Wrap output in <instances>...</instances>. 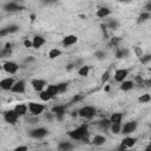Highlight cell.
Returning <instances> with one entry per match:
<instances>
[{
	"label": "cell",
	"mask_w": 151,
	"mask_h": 151,
	"mask_svg": "<svg viewBox=\"0 0 151 151\" xmlns=\"http://www.w3.org/2000/svg\"><path fill=\"white\" fill-rule=\"evenodd\" d=\"M33 60H34V58H33V57H29V58L25 59V63H30V61H33Z\"/></svg>",
	"instance_id": "47"
},
{
	"label": "cell",
	"mask_w": 151,
	"mask_h": 151,
	"mask_svg": "<svg viewBox=\"0 0 151 151\" xmlns=\"http://www.w3.org/2000/svg\"><path fill=\"white\" fill-rule=\"evenodd\" d=\"M46 119H48V120L52 119V115H51V113H50V115H46Z\"/></svg>",
	"instance_id": "51"
},
{
	"label": "cell",
	"mask_w": 151,
	"mask_h": 151,
	"mask_svg": "<svg viewBox=\"0 0 151 151\" xmlns=\"http://www.w3.org/2000/svg\"><path fill=\"white\" fill-rule=\"evenodd\" d=\"M73 67H74V64H70V65L66 67V70H67V71H70V70H72Z\"/></svg>",
	"instance_id": "48"
},
{
	"label": "cell",
	"mask_w": 151,
	"mask_h": 151,
	"mask_svg": "<svg viewBox=\"0 0 151 151\" xmlns=\"http://www.w3.org/2000/svg\"><path fill=\"white\" fill-rule=\"evenodd\" d=\"M47 91L52 95V97H56L59 92H58V86L57 85H48L47 86Z\"/></svg>",
	"instance_id": "29"
},
{
	"label": "cell",
	"mask_w": 151,
	"mask_h": 151,
	"mask_svg": "<svg viewBox=\"0 0 151 151\" xmlns=\"http://www.w3.org/2000/svg\"><path fill=\"white\" fill-rule=\"evenodd\" d=\"M58 148H59V150H63V151H69V150L74 149V145L71 144L70 142H60Z\"/></svg>",
	"instance_id": "20"
},
{
	"label": "cell",
	"mask_w": 151,
	"mask_h": 151,
	"mask_svg": "<svg viewBox=\"0 0 151 151\" xmlns=\"http://www.w3.org/2000/svg\"><path fill=\"white\" fill-rule=\"evenodd\" d=\"M14 84V80L13 78H5L3 80H0V89H3V90H11L12 89V86H13Z\"/></svg>",
	"instance_id": "12"
},
{
	"label": "cell",
	"mask_w": 151,
	"mask_h": 151,
	"mask_svg": "<svg viewBox=\"0 0 151 151\" xmlns=\"http://www.w3.org/2000/svg\"><path fill=\"white\" fill-rule=\"evenodd\" d=\"M87 129H89L87 124H82L80 127H78L77 129L70 131L69 136H70V138H72V139H74V141H85V142H87L86 136L89 135V130Z\"/></svg>",
	"instance_id": "1"
},
{
	"label": "cell",
	"mask_w": 151,
	"mask_h": 151,
	"mask_svg": "<svg viewBox=\"0 0 151 151\" xmlns=\"http://www.w3.org/2000/svg\"><path fill=\"white\" fill-rule=\"evenodd\" d=\"M129 57V50L128 48H119L116 52V58L122 59V58H127Z\"/></svg>",
	"instance_id": "22"
},
{
	"label": "cell",
	"mask_w": 151,
	"mask_h": 151,
	"mask_svg": "<svg viewBox=\"0 0 151 151\" xmlns=\"http://www.w3.org/2000/svg\"><path fill=\"white\" fill-rule=\"evenodd\" d=\"M29 148L27 146H18V148H16V151H26Z\"/></svg>",
	"instance_id": "44"
},
{
	"label": "cell",
	"mask_w": 151,
	"mask_h": 151,
	"mask_svg": "<svg viewBox=\"0 0 151 151\" xmlns=\"http://www.w3.org/2000/svg\"><path fill=\"white\" fill-rule=\"evenodd\" d=\"M16 1H22V0H16Z\"/></svg>",
	"instance_id": "55"
},
{
	"label": "cell",
	"mask_w": 151,
	"mask_h": 151,
	"mask_svg": "<svg viewBox=\"0 0 151 151\" xmlns=\"http://www.w3.org/2000/svg\"><path fill=\"white\" fill-rule=\"evenodd\" d=\"M67 83H60V84H57L58 86V92L59 93H63V92H65L67 90Z\"/></svg>",
	"instance_id": "32"
},
{
	"label": "cell",
	"mask_w": 151,
	"mask_h": 151,
	"mask_svg": "<svg viewBox=\"0 0 151 151\" xmlns=\"http://www.w3.org/2000/svg\"><path fill=\"white\" fill-rule=\"evenodd\" d=\"M136 80H137L138 83H139V84H142V83H143V79H142L141 77H137V78H136Z\"/></svg>",
	"instance_id": "50"
},
{
	"label": "cell",
	"mask_w": 151,
	"mask_h": 151,
	"mask_svg": "<svg viewBox=\"0 0 151 151\" xmlns=\"http://www.w3.org/2000/svg\"><path fill=\"white\" fill-rule=\"evenodd\" d=\"M24 45H25V47H27V48H30V47H33L32 46V41H30V40H24Z\"/></svg>",
	"instance_id": "43"
},
{
	"label": "cell",
	"mask_w": 151,
	"mask_h": 151,
	"mask_svg": "<svg viewBox=\"0 0 151 151\" xmlns=\"http://www.w3.org/2000/svg\"><path fill=\"white\" fill-rule=\"evenodd\" d=\"M100 29H102V32H103V37H104V39H109V34H107L106 26L102 24V25H100Z\"/></svg>",
	"instance_id": "37"
},
{
	"label": "cell",
	"mask_w": 151,
	"mask_h": 151,
	"mask_svg": "<svg viewBox=\"0 0 151 151\" xmlns=\"http://www.w3.org/2000/svg\"><path fill=\"white\" fill-rule=\"evenodd\" d=\"M90 72V66H86V65H83L79 70H78V74L80 77H86L87 74Z\"/></svg>",
	"instance_id": "26"
},
{
	"label": "cell",
	"mask_w": 151,
	"mask_h": 151,
	"mask_svg": "<svg viewBox=\"0 0 151 151\" xmlns=\"http://www.w3.org/2000/svg\"><path fill=\"white\" fill-rule=\"evenodd\" d=\"M77 41H78L77 35L70 34V35H66L64 39H63V45H64L65 47H69V46H71V45H74Z\"/></svg>",
	"instance_id": "13"
},
{
	"label": "cell",
	"mask_w": 151,
	"mask_h": 151,
	"mask_svg": "<svg viewBox=\"0 0 151 151\" xmlns=\"http://www.w3.org/2000/svg\"><path fill=\"white\" fill-rule=\"evenodd\" d=\"M7 30H8V33H10V34H11V33H16V32L19 31V26H17V25H12V26H8V27H7Z\"/></svg>",
	"instance_id": "36"
},
{
	"label": "cell",
	"mask_w": 151,
	"mask_h": 151,
	"mask_svg": "<svg viewBox=\"0 0 151 151\" xmlns=\"http://www.w3.org/2000/svg\"><path fill=\"white\" fill-rule=\"evenodd\" d=\"M128 74H129V71H128V70L119 69V70H117L116 73H115V80L118 82V83H122L125 78L128 77Z\"/></svg>",
	"instance_id": "11"
},
{
	"label": "cell",
	"mask_w": 151,
	"mask_h": 151,
	"mask_svg": "<svg viewBox=\"0 0 151 151\" xmlns=\"http://www.w3.org/2000/svg\"><path fill=\"white\" fill-rule=\"evenodd\" d=\"M97 125L100 128V129H104V130H106L107 128H110V125H111V120L110 119H100L98 123H97Z\"/></svg>",
	"instance_id": "23"
},
{
	"label": "cell",
	"mask_w": 151,
	"mask_h": 151,
	"mask_svg": "<svg viewBox=\"0 0 151 151\" xmlns=\"http://www.w3.org/2000/svg\"><path fill=\"white\" fill-rule=\"evenodd\" d=\"M145 10H146V12H150V11H151V3H148V5H146Z\"/></svg>",
	"instance_id": "46"
},
{
	"label": "cell",
	"mask_w": 151,
	"mask_h": 151,
	"mask_svg": "<svg viewBox=\"0 0 151 151\" xmlns=\"http://www.w3.org/2000/svg\"><path fill=\"white\" fill-rule=\"evenodd\" d=\"M4 10L7 11V12H16V11L22 10V7L19 6L18 4H16V3H7V4L4 6Z\"/></svg>",
	"instance_id": "15"
},
{
	"label": "cell",
	"mask_w": 151,
	"mask_h": 151,
	"mask_svg": "<svg viewBox=\"0 0 151 151\" xmlns=\"http://www.w3.org/2000/svg\"><path fill=\"white\" fill-rule=\"evenodd\" d=\"M95 57H96L97 59H99V60H102V59H105V58H106V53H105L104 51H97V52L95 53Z\"/></svg>",
	"instance_id": "34"
},
{
	"label": "cell",
	"mask_w": 151,
	"mask_h": 151,
	"mask_svg": "<svg viewBox=\"0 0 151 151\" xmlns=\"http://www.w3.org/2000/svg\"><path fill=\"white\" fill-rule=\"evenodd\" d=\"M136 129H137V122L132 120V122L125 123V124H124V127H123V129H122L120 131H123L124 135H130V133H132Z\"/></svg>",
	"instance_id": "6"
},
{
	"label": "cell",
	"mask_w": 151,
	"mask_h": 151,
	"mask_svg": "<svg viewBox=\"0 0 151 151\" xmlns=\"http://www.w3.org/2000/svg\"><path fill=\"white\" fill-rule=\"evenodd\" d=\"M118 21L117 20H110L106 25H105V26L106 27H109V29H111V30H117L118 29Z\"/></svg>",
	"instance_id": "30"
},
{
	"label": "cell",
	"mask_w": 151,
	"mask_h": 151,
	"mask_svg": "<svg viewBox=\"0 0 151 151\" xmlns=\"http://www.w3.org/2000/svg\"><path fill=\"white\" fill-rule=\"evenodd\" d=\"M60 56H61V51H60V50H58V48H52L51 51H50V53H48V57L51 59H56V58H58Z\"/></svg>",
	"instance_id": "28"
},
{
	"label": "cell",
	"mask_w": 151,
	"mask_h": 151,
	"mask_svg": "<svg viewBox=\"0 0 151 151\" xmlns=\"http://www.w3.org/2000/svg\"><path fill=\"white\" fill-rule=\"evenodd\" d=\"M4 118H5V120H6L7 123H10V124H16L17 120H18V118H19V116H18V113H17V112L14 111V109H13V110L6 111L5 115H4Z\"/></svg>",
	"instance_id": "4"
},
{
	"label": "cell",
	"mask_w": 151,
	"mask_h": 151,
	"mask_svg": "<svg viewBox=\"0 0 151 151\" xmlns=\"http://www.w3.org/2000/svg\"><path fill=\"white\" fill-rule=\"evenodd\" d=\"M123 84L120 85V90L122 91H130V90H132L133 89V82L132 80H127V82H122Z\"/></svg>",
	"instance_id": "19"
},
{
	"label": "cell",
	"mask_w": 151,
	"mask_h": 151,
	"mask_svg": "<svg viewBox=\"0 0 151 151\" xmlns=\"http://www.w3.org/2000/svg\"><path fill=\"white\" fill-rule=\"evenodd\" d=\"M139 59H141V61L143 63V64H148V63L151 60V56H150V54H148V56H144V57L142 56Z\"/></svg>",
	"instance_id": "38"
},
{
	"label": "cell",
	"mask_w": 151,
	"mask_h": 151,
	"mask_svg": "<svg viewBox=\"0 0 151 151\" xmlns=\"http://www.w3.org/2000/svg\"><path fill=\"white\" fill-rule=\"evenodd\" d=\"M106 142V138L104 136H100V135H97L92 138V144L96 145V146H100V145H103L104 143Z\"/></svg>",
	"instance_id": "17"
},
{
	"label": "cell",
	"mask_w": 151,
	"mask_h": 151,
	"mask_svg": "<svg viewBox=\"0 0 151 151\" xmlns=\"http://www.w3.org/2000/svg\"><path fill=\"white\" fill-rule=\"evenodd\" d=\"M3 67H4V71L10 73V74H14L19 70L18 64H16V63H13V61H6Z\"/></svg>",
	"instance_id": "7"
},
{
	"label": "cell",
	"mask_w": 151,
	"mask_h": 151,
	"mask_svg": "<svg viewBox=\"0 0 151 151\" xmlns=\"http://www.w3.org/2000/svg\"><path fill=\"white\" fill-rule=\"evenodd\" d=\"M135 52H136V54H137L138 57H139V58H141V57H142V54H143L142 50H141L139 47H138V46H136V47H135Z\"/></svg>",
	"instance_id": "42"
},
{
	"label": "cell",
	"mask_w": 151,
	"mask_h": 151,
	"mask_svg": "<svg viewBox=\"0 0 151 151\" xmlns=\"http://www.w3.org/2000/svg\"><path fill=\"white\" fill-rule=\"evenodd\" d=\"M45 3H47V4H52V3H56L57 0H44Z\"/></svg>",
	"instance_id": "49"
},
{
	"label": "cell",
	"mask_w": 151,
	"mask_h": 151,
	"mask_svg": "<svg viewBox=\"0 0 151 151\" xmlns=\"http://www.w3.org/2000/svg\"><path fill=\"white\" fill-rule=\"evenodd\" d=\"M136 142H137L136 138H132V137H125L122 143H123L125 146H127V148H132V146L136 144Z\"/></svg>",
	"instance_id": "21"
},
{
	"label": "cell",
	"mask_w": 151,
	"mask_h": 151,
	"mask_svg": "<svg viewBox=\"0 0 151 151\" xmlns=\"http://www.w3.org/2000/svg\"><path fill=\"white\" fill-rule=\"evenodd\" d=\"M27 110H29V107H27V105H25V104H18L14 107V111L18 113V116H25V115H26V112H27Z\"/></svg>",
	"instance_id": "16"
},
{
	"label": "cell",
	"mask_w": 151,
	"mask_h": 151,
	"mask_svg": "<svg viewBox=\"0 0 151 151\" xmlns=\"http://www.w3.org/2000/svg\"><path fill=\"white\" fill-rule=\"evenodd\" d=\"M65 112H66V106L65 105H57V106L52 107V113L57 115L58 119H61L63 117H64Z\"/></svg>",
	"instance_id": "10"
},
{
	"label": "cell",
	"mask_w": 151,
	"mask_h": 151,
	"mask_svg": "<svg viewBox=\"0 0 151 151\" xmlns=\"http://www.w3.org/2000/svg\"><path fill=\"white\" fill-rule=\"evenodd\" d=\"M25 89H26V84H25V82L24 80H18V82H14L11 91H13L14 93H24Z\"/></svg>",
	"instance_id": "8"
},
{
	"label": "cell",
	"mask_w": 151,
	"mask_h": 151,
	"mask_svg": "<svg viewBox=\"0 0 151 151\" xmlns=\"http://www.w3.org/2000/svg\"><path fill=\"white\" fill-rule=\"evenodd\" d=\"M119 1H122V3H129L130 0H119Z\"/></svg>",
	"instance_id": "53"
},
{
	"label": "cell",
	"mask_w": 151,
	"mask_h": 151,
	"mask_svg": "<svg viewBox=\"0 0 151 151\" xmlns=\"http://www.w3.org/2000/svg\"><path fill=\"white\" fill-rule=\"evenodd\" d=\"M40 99L41 100H44V102H47V100H50V99H52L53 97H52V95L47 90H45V91H40Z\"/></svg>",
	"instance_id": "27"
},
{
	"label": "cell",
	"mask_w": 151,
	"mask_h": 151,
	"mask_svg": "<svg viewBox=\"0 0 151 151\" xmlns=\"http://www.w3.org/2000/svg\"><path fill=\"white\" fill-rule=\"evenodd\" d=\"M122 119H123V115H122V113H119V112L113 113V115L111 116V118H110L111 123H120Z\"/></svg>",
	"instance_id": "25"
},
{
	"label": "cell",
	"mask_w": 151,
	"mask_h": 151,
	"mask_svg": "<svg viewBox=\"0 0 151 151\" xmlns=\"http://www.w3.org/2000/svg\"><path fill=\"white\" fill-rule=\"evenodd\" d=\"M12 54V51L11 48H4L1 52H0V58H7Z\"/></svg>",
	"instance_id": "33"
},
{
	"label": "cell",
	"mask_w": 151,
	"mask_h": 151,
	"mask_svg": "<svg viewBox=\"0 0 151 151\" xmlns=\"http://www.w3.org/2000/svg\"><path fill=\"white\" fill-rule=\"evenodd\" d=\"M47 133H48V131L45 128H38V129H34V130L30 131V136L32 138H37V139L44 138L45 136H47Z\"/></svg>",
	"instance_id": "5"
},
{
	"label": "cell",
	"mask_w": 151,
	"mask_h": 151,
	"mask_svg": "<svg viewBox=\"0 0 151 151\" xmlns=\"http://www.w3.org/2000/svg\"><path fill=\"white\" fill-rule=\"evenodd\" d=\"M80 99H82L80 96H76V97L72 98V102H78V100H80Z\"/></svg>",
	"instance_id": "45"
},
{
	"label": "cell",
	"mask_w": 151,
	"mask_h": 151,
	"mask_svg": "<svg viewBox=\"0 0 151 151\" xmlns=\"http://www.w3.org/2000/svg\"><path fill=\"white\" fill-rule=\"evenodd\" d=\"M78 115L83 118L91 119L96 116V109L93 106H84L78 111Z\"/></svg>",
	"instance_id": "2"
},
{
	"label": "cell",
	"mask_w": 151,
	"mask_h": 151,
	"mask_svg": "<svg viewBox=\"0 0 151 151\" xmlns=\"http://www.w3.org/2000/svg\"><path fill=\"white\" fill-rule=\"evenodd\" d=\"M31 85H32V87L35 91L40 92V91L44 90V87L46 86V80H44V79H33L31 82Z\"/></svg>",
	"instance_id": "9"
},
{
	"label": "cell",
	"mask_w": 151,
	"mask_h": 151,
	"mask_svg": "<svg viewBox=\"0 0 151 151\" xmlns=\"http://www.w3.org/2000/svg\"><path fill=\"white\" fill-rule=\"evenodd\" d=\"M34 18H35V16H34V14H32V16H31V19H32V20H34Z\"/></svg>",
	"instance_id": "54"
},
{
	"label": "cell",
	"mask_w": 151,
	"mask_h": 151,
	"mask_svg": "<svg viewBox=\"0 0 151 151\" xmlns=\"http://www.w3.org/2000/svg\"><path fill=\"white\" fill-rule=\"evenodd\" d=\"M149 18H150V13H149V12H143V13H141L139 17H138V22H144Z\"/></svg>",
	"instance_id": "31"
},
{
	"label": "cell",
	"mask_w": 151,
	"mask_h": 151,
	"mask_svg": "<svg viewBox=\"0 0 151 151\" xmlns=\"http://www.w3.org/2000/svg\"><path fill=\"white\" fill-rule=\"evenodd\" d=\"M27 107H29V111L31 112L32 116H39L40 113H43V111L45 110V106L43 104H38V103H34V102L30 103Z\"/></svg>",
	"instance_id": "3"
},
{
	"label": "cell",
	"mask_w": 151,
	"mask_h": 151,
	"mask_svg": "<svg viewBox=\"0 0 151 151\" xmlns=\"http://www.w3.org/2000/svg\"><path fill=\"white\" fill-rule=\"evenodd\" d=\"M110 13H111V11H110L107 7H100V8L97 11L96 16H97L98 18H105V17L110 16Z\"/></svg>",
	"instance_id": "18"
},
{
	"label": "cell",
	"mask_w": 151,
	"mask_h": 151,
	"mask_svg": "<svg viewBox=\"0 0 151 151\" xmlns=\"http://www.w3.org/2000/svg\"><path fill=\"white\" fill-rule=\"evenodd\" d=\"M7 34H10L7 27H6V29H1V30H0V37H1V38H3V37H6Z\"/></svg>",
	"instance_id": "41"
},
{
	"label": "cell",
	"mask_w": 151,
	"mask_h": 151,
	"mask_svg": "<svg viewBox=\"0 0 151 151\" xmlns=\"http://www.w3.org/2000/svg\"><path fill=\"white\" fill-rule=\"evenodd\" d=\"M150 99H151V97H150V95H143L142 97H139V99H138V100H139V102L141 103H149L150 102Z\"/></svg>",
	"instance_id": "35"
},
{
	"label": "cell",
	"mask_w": 151,
	"mask_h": 151,
	"mask_svg": "<svg viewBox=\"0 0 151 151\" xmlns=\"http://www.w3.org/2000/svg\"><path fill=\"white\" fill-rule=\"evenodd\" d=\"M109 78H110V72L106 71V72L103 74V77H102V83H106Z\"/></svg>",
	"instance_id": "39"
},
{
	"label": "cell",
	"mask_w": 151,
	"mask_h": 151,
	"mask_svg": "<svg viewBox=\"0 0 151 151\" xmlns=\"http://www.w3.org/2000/svg\"><path fill=\"white\" fill-rule=\"evenodd\" d=\"M110 128H111V131H112L113 133L118 135V133L120 132V130H122V125H120V123H111Z\"/></svg>",
	"instance_id": "24"
},
{
	"label": "cell",
	"mask_w": 151,
	"mask_h": 151,
	"mask_svg": "<svg viewBox=\"0 0 151 151\" xmlns=\"http://www.w3.org/2000/svg\"><path fill=\"white\" fill-rule=\"evenodd\" d=\"M11 46H12V45H11V44H8V43H7V44H6V47H5V48H11Z\"/></svg>",
	"instance_id": "52"
},
{
	"label": "cell",
	"mask_w": 151,
	"mask_h": 151,
	"mask_svg": "<svg viewBox=\"0 0 151 151\" xmlns=\"http://www.w3.org/2000/svg\"><path fill=\"white\" fill-rule=\"evenodd\" d=\"M44 44H45V39H44L43 37H40V35H35V37L33 38V40H32V46H33L34 48H39V47H41Z\"/></svg>",
	"instance_id": "14"
},
{
	"label": "cell",
	"mask_w": 151,
	"mask_h": 151,
	"mask_svg": "<svg viewBox=\"0 0 151 151\" xmlns=\"http://www.w3.org/2000/svg\"><path fill=\"white\" fill-rule=\"evenodd\" d=\"M120 40H122V39H120L119 37H115V38H112V39H111L110 44H111V45H117V44H118Z\"/></svg>",
	"instance_id": "40"
}]
</instances>
